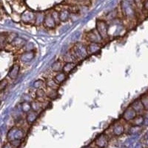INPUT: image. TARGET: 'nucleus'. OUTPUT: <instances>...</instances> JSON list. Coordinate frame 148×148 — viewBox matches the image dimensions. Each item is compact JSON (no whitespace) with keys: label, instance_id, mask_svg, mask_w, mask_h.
<instances>
[{"label":"nucleus","instance_id":"f257e3e1","mask_svg":"<svg viewBox=\"0 0 148 148\" xmlns=\"http://www.w3.org/2000/svg\"><path fill=\"white\" fill-rule=\"evenodd\" d=\"M71 52L73 53L76 60H82V59H85L88 55V51H87V46L82 43H77L74 46Z\"/></svg>","mask_w":148,"mask_h":148},{"label":"nucleus","instance_id":"f03ea898","mask_svg":"<svg viewBox=\"0 0 148 148\" xmlns=\"http://www.w3.org/2000/svg\"><path fill=\"white\" fill-rule=\"evenodd\" d=\"M96 30L99 34L103 40L108 39L109 37V26L106 21L99 19L96 21Z\"/></svg>","mask_w":148,"mask_h":148},{"label":"nucleus","instance_id":"7ed1b4c3","mask_svg":"<svg viewBox=\"0 0 148 148\" xmlns=\"http://www.w3.org/2000/svg\"><path fill=\"white\" fill-rule=\"evenodd\" d=\"M24 136V132L22 129L18 127L12 128L9 131L8 134V138L9 141H13V140H21Z\"/></svg>","mask_w":148,"mask_h":148},{"label":"nucleus","instance_id":"20e7f679","mask_svg":"<svg viewBox=\"0 0 148 148\" xmlns=\"http://www.w3.org/2000/svg\"><path fill=\"white\" fill-rule=\"evenodd\" d=\"M87 39L89 42H92V43H99L101 44L102 42L103 39L99 35V34L97 32L96 28L93 30H91L87 34Z\"/></svg>","mask_w":148,"mask_h":148},{"label":"nucleus","instance_id":"39448f33","mask_svg":"<svg viewBox=\"0 0 148 148\" xmlns=\"http://www.w3.org/2000/svg\"><path fill=\"white\" fill-rule=\"evenodd\" d=\"M42 24L44 25L45 27L47 29H53L56 26V23L55 20L53 19L51 14L45 15L44 20H43Z\"/></svg>","mask_w":148,"mask_h":148},{"label":"nucleus","instance_id":"423d86ee","mask_svg":"<svg viewBox=\"0 0 148 148\" xmlns=\"http://www.w3.org/2000/svg\"><path fill=\"white\" fill-rule=\"evenodd\" d=\"M35 56V53L34 51H25L22 55L19 56V59L22 62L27 63L30 62V61L33 60V59Z\"/></svg>","mask_w":148,"mask_h":148},{"label":"nucleus","instance_id":"0eeeda50","mask_svg":"<svg viewBox=\"0 0 148 148\" xmlns=\"http://www.w3.org/2000/svg\"><path fill=\"white\" fill-rule=\"evenodd\" d=\"M121 10L124 15L127 17H131L133 16V10L131 8L130 4L128 3L127 1H124L121 3Z\"/></svg>","mask_w":148,"mask_h":148},{"label":"nucleus","instance_id":"6e6552de","mask_svg":"<svg viewBox=\"0 0 148 148\" xmlns=\"http://www.w3.org/2000/svg\"><path fill=\"white\" fill-rule=\"evenodd\" d=\"M19 71H20V66L18 64H13L11 67H10V71H9L8 73V76L10 78V79H16L18 76V73H19Z\"/></svg>","mask_w":148,"mask_h":148},{"label":"nucleus","instance_id":"1a4fd4ad","mask_svg":"<svg viewBox=\"0 0 148 148\" xmlns=\"http://www.w3.org/2000/svg\"><path fill=\"white\" fill-rule=\"evenodd\" d=\"M137 116V113L133 108L130 107V108H127L126 110H125L124 113H123V119L127 121H132L133 119Z\"/></svg>","mask_w":148,"mask_h":148},{"label":"nucleus","instance_id":"9d476101","mask_svg":"<svg viewBox=\"0 0 148 148\" xmlns=\"http://www.w3.org/2000/svg\"><path fill=\"white\" fill-rule=\"evenodd\" d=\"M95 142L98 147L104 148L108 144V138L105 134H101L97 137Z\"/></svg>","mask_w":148,"mask_h":148},{"label":"nucleus","instance_id":"9b49d317","mask_svg":"<svg viewBox=\"0 0 148 148\" xmlns=\"http://www.w3.org/2000/svg\"><path fill=\"white\" fill-rule=\"evenodd\" d=\"M101 44L90 42L89 45L87 46V51L89 55H92V54H95L101 51Z\"/></svg>","mask_w":148,"mask_h":148},{"label":"nucleus","instance_id":"f8f14e48","mask_svg":"<svg viewBox=\"0 0 148 148\" xmlns=\"http://www.w3.org/2000/svg\"><path fill=\"white\" fill-rule=\"evenodd\" d=\"M35 16L36 15L31 11H29V10H26L22 14L21 18L24 22L25 23H29V22H35Z\"/></svg>","mask_w":148,"mask_h":148},{"label":"nucleus","instance_id":"ddd939ff","mask_svg":"<svg viewBox=\"0 0 148 148\" xmlns=\"http://www.w3.org/2000/svg\"><path fill=\"white\" fill-rule=\"evenodd\" d=\"M38 116H39V113L35 112L32 110L29 111L28 113H26V121H27V124H29V125L34 124L38 118Z\"/></svg>","mask_w":148,"mask_h":148},{"label":"nucleus","instance_id":"4468645a","mask_svg":"<svg viewBox=\"0 0 148 148\" xmlns=\"http://www.w3.org/2000/svg\"><path fill=\"white\" fill-rule=\"evenodd\" d=\"M67 74L65 73L63 71H60V72L56 73V74L54 76V80L58 84L60 85L61 84H62L64 81H65L66 79H67Z\"/></svg>","mask_w":148,"mask_h":148},{"label":"nucleus","instance_id":"2eb2a0df","mask_svg":"<svg viewBox=\"0 0 148 148\" xmlns=\"http://www.w3.org/2000/svg\"><path fill=\"white\" fill-rule=\"evenodd\" d=\"M76 67V62H65L63 65L62 71L65 73L69 74Z\"/></svg>","mask_w":148,"mask_h":148},{"label":"nucleus","instance_id":"dca6fc26","mask_svg":"<svg viewBox=\"0 0 148 148\" xmlns=\"http://www.w3.org/2000/svg\"><path fill=\"white\" fill-rule=\"evenodd\" d=\"M70 17H71V12H70L69 10L64 9V10L59 12V19H60V22H67V21L69 20Z\"/></svg>","mask_w":148,"mask_h":148},{"label":"nucleus","instance_id":"f3484780","mask_svg":"<svg viewBox=\"0 0 148 148\" xmlns=\"http://www.w3.org/2000/svg\"><path fill=\"white\" fill-rule=\"evenodd\" d=\"M131 108H133L137 113H141V112H142V111L145 109L141 100H137V101H134V102L132 104Z\"/></svg>","mask_w":148,"mask_h":148},{"label":"nucleus","instance_id":"a211bd4d","mask_svg":"<svg viewBox=\"0 0 148 148\" xmlns=\"http://www.w3.org/2000/svg\"><path fill=\"white\" fill-rule=\"evenodd\" d=\"M47 97L46 96V92L42 89H37L36 92V100L41 101V102H44L45 101V98Z\"/></svg>","mask_w":148,"mask_h":148},{"label":"nucleus","instance_id":"6ab92c4d","mask_svg":"<svg viewBox=\"0 0 148 148\" xmlns=\"http://www.w3.org/2000/svg\"><path fill=\"white\" fill-rule=\"evenodd\" d=\"M64 62L62 60H57L55 62L52 64V71H54L56 73L60 72V71H62V67L64 65Z\"/></svg>","mask_w":148,"mask_h":148},{"label":"nucleus","instance_id":"aec40b11","mask_svg":"<svg viewBox=\"0 0 148 148\" xmlns=\"http://www.w3.org/2000/svg\"><path fill=\"white\" fill-rule=\"evenodd\" d=\"M30 106H31V110H32L39 113V111L42 110V102L36 99L30 103Z\"/></svg>","mask_w":148,"mask_h":148},{"label":"nucleus","instance_id":"412c9836","mask_svg":"<svg viewBox=\"0 0 148 148\" xmlns=\"http://www.w3.org/2000/svg\"><path fill=\"white\" fill-rule=\"evenodd\" d=\"M45 85L47 86V88L53 90L57 91L59 88V84L56 82L54 79H48L45 82Z\"/></svg>","mask_w":148,"mask_h":148},{"label":"nucleus","instance_id":"4be33fe9","mask_svg":"<svg viewBox=\"0 0 148 148\" xmlns=\"http://www.w3.org/2000/svg\"><path fill=\"white\" fill-rule=\"evenodd\" d=\"M124 130H125L124 129V126H123L121 124L118 123V124H116V125L113 127V134H114L115 136H121V135L124 133Z\"/></svg>","mask_w":148,"mask_h":148},{"label":"nucleus","instance_id":"5701e85b","mask_svg":"<svg viewBox=\"0 0 148 148\" xmlns=\"http://www.w3.org/2000/svg\"><path fill=\"white\" fill-rule=\"evenodd\" d=\"M76 61V59L74 57L73 54L71 52H67V53L64 54V56H63V62L64 63L65 62H75Z\"/></svg>","mask_w":148,"mask_h":148},{"label":"nucleus","instance_id":"b1692460","mask_svg":"<svg viewBox=\"0 0 148 148\" xmlns=\"http://www.w3.org/2000/svg\"><path fill=\"white\" fill-rule=\"evenodd\" d=\"M10 44L13 46H15V47H22L25 46L26 41L22 39H19V38H16L13 42H10Z\"/></svg>","mask_w":148,"mask_h":148},{"label":"nucleus","instance_id":"393cba45","mask_svg":"<svg viewBox=\"0 0 148 148\" xmlns=\"http://www.w3.org/2000/svg\"><path fill=\"white\" fill-rule=\"evenodd\" d=\"M132 123L134 126H141V125H143L144 121H145V118L142 116H136L132 120Z\"/></svg>","mask_w":148,"mask_h":148},{"label":"nucleus","instance_id":"a878e982","mask_svg":"<svg viewBox=\"0 0 148 148\" xmlns=\"http://www.w3.org/2000/svg\"><path fill=\"white\" fill-rule=\"evenodd\" d=\"M21 110L23 113H27L29 111L31 110V106H30V103L28 101H25L21 104Z\"/></svg>","mask_w":148,"mask_h":148},{"label":"nucleus","instance_id":"bb28decb","mask_svg":"<svg viewBox=\"0 0 148 148\" xmlns=\"http://www.w3.org/2000/svg\"><path fill=\"white\" fill-rule=\"evenodd\" d=\"M44 18H45V15L42 13H39L38 14H36L35 16V23L36 25H41V24L43 23V20H44Z\"/></svg>","mask_w":148,"mask_h":148},{"label":"nucleus","instance_id":"cd10ccee","mask_svg":"<svg viewBox=\"0 0 148 148\" xmlns=\"http://www.w3.org/2000/svg\"><path fill=\"white\" fill-rule=\"evenodd\" d=\"M46 96L49 99H56L57 96V91L49 89V91L46 92Z\"/></svg>","mask_w":148,"mask_h":148},{"label":"nucleus","instance_id":"c85d7f7f","mask_svg":"<svg viewBox=\"0 0 148 148\" xmlns=\"http://www.w3.org/2000/svg\"><path fill=\"white\" fill-rule=\"evenodd\" d=\"M51 14L53 16V18L54 20H55L56 25L59 24L60 22V19H59V12H58L57 10H53Z\"/></svg>","mask_w":148,"mask_h":148},{"label":"nucleus","instance_id":"c756f323","mask_svg":"<svg viewBox=\"0 0 148 148\" xmlns=\"http://www.w3.org/2000/svg\"><path fill=\"white\" fill-rule=\"evenodd\" d=\"M44 84H45V83L42 81V80H36V81L34 83L33 86H34V88L40 89V88H42V87L44 86Z\"/></svg>","mask_w":148,"mask_h":148},{"label":"nucleus","instance_id":"7c9ffc66","mask_svg":"<svg viewBox=\"0 0 148 148\" xmlns=\"http://www.w3.org/2000/svg\"><path fill=\"white\" fill-rule=\"evenodd\" d=\"M8 82L6 79H2V81H0V91H2L7 88Z\"/></svg>","mask_w":148,"mask_h":148},{"label":"nucleus","instance_id":"2f4dec72","mask_svg":"<svg viewBox=\"0 0 148 148\" xmlns=\"http://www.w3.org/2000/svg\"><path fill=\"white\" fill-rule=\"evenodd\" d=\"M6 41H7V36L0 34V46L3 45Z\"/></svg>","mask_w":148,"mask_h":148},{"label":"nucleus","instance_id":"473e14b6","mask_svg":"<svg viewBox=\"0 0 148 148\" xmlns=\"http://www.w3.org/2000/svg\"><path fill=\"white\" fill-rule=\"evenodd\" d=\"M126 1L128 2V3L130 4V5H131L132 3H133V2H134V0H126Z\"/></svg>","mask_w":148,"mask_h":148},{"label":"nucleus","instance_id":"72a5a7b5","mask_svg":"<svg viewBox=\"0 0 148 148\" xmlns=\"http://www.w3.org/2000/svg\"><path fill=\"white\" fill-rule=\"evenodd\" d=\"M141 0H134V2H136V4H138L139 2H141Z\"/></svg>","mask_w":148,"mask_h":148},{"label":"nucleus","instance_id":"f704fd0d","mask_svg":"<svg viewBox=\"0 0 148 148\" xmlns=\"http://www.w3.org/2000/svg\"><path fill=\"white\" fill-rule=\"evenodd\" d=\"M145 8L148 9V0H147V2H145Z\"/></svg>","mask_w":148,"mask_h":148},{"label":"nucleus","instance_id":"c9c22d12","mask_svg":"<svg viewBox=\"0 0 148 148\" xmlns=\"http://www.w3.org/2000/svg\"><path fill=\"white\" fill-rule=\"evenodd\" d=\"M1 104H2V101H1V99H0V105H1Z\"/></svg>","mask_w":148,"mask_h":148}]
</instances>
